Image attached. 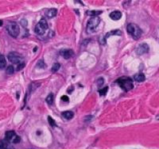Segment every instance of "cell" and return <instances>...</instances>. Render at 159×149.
I'll use <instances>...</instances> for the list:
<instances>
[{
	"label": "cell",
	"mask_w": 159,
	"mask_h": 149,
	"mask_svg": "<svg viewBox=\"0 0 159 149\" xmlns=\"http://www.w3.org/2000/svg\"><path fill=\"white\" fill-rule=\"evenodd\" d=\"M126 30L129 34H131V37H133L134 40H138L142 36V33H143V31L139 28V26H138L136 24H134V23L128 24L126 27Z\"/></svg>",
	"instance_id": "1"
},
{
	"label": "cell",
	"mask_w": 159,
	"mask_h": 149,
	"mask_svg": "<svg viewBox=\"0 0 159 149\" xmlns=\"http://www.w3.org/2000/svg\"><path fill=\"white\" fill-rule=\"evenodd\" d=\"M116 82L119 85V86L125 91L131 90L134 87L131 79L128 78V77H122V78H119Z\"/></svg>",
	"instance_id": "2"
},
{
	"label": "cell",
	"mask_w": 159,
	"mask_h": 149,
	"mask_svg": "<svg viewBox=\"0 0 159 149\" xmlns=\"http://www.w3.org/2000/svg\"><path fill=\"white\" fill-rule=\"evenodd\" d=\"M6 30L10 35L12 37L16 38L19 35L20 33V28L19 25L17 24L15 21H9L6 25Z\"/></svg>",
	"instance_id": "3"
},
{
	"label": "cell",
	"mask_w": 159,
	"mask_h": 149,
	"mask_svg": "<svg viewBox=\"0 0 159 149\" xmlns=\"http://www.w3.org/2000/svg\"><path fill=\"white\" fill-rule=\"evenodd\" d=\"M4 140L10 144H18L21 141V137L14 131H7L5 133Z\"/></svg>",
	"instance_id": "4"
},
{
	"label": "cell",
	"mask_w": 159,
	"mask_h": 149,
	"mask_svg": "<svg viewBox=\"0 0 159 149\" xmlns=\"http://www.w3.org/2000/svg\"><path fill=\"white\" fill-rule=\"evenodd\" d=\"M100 21L99 18L98 17H92V18H90L87 24V31L88 33H94L98 27Z\"/></svg>",
	"instance_id": "5"
},
{
	"label": "cell",
	"mask_w": 159,
	"mask_h": 149,
	"mask_svg": "<svg viewBox=\"0 0 159 149\" xmlns=\"http://www.w3.org/2000/svg\"><path fill=\"white\" fill-rule=\"evenodd\" d=\"M48 30V24L47 21H46L45 19H41L39 21V22L37 24V25L35 26V29H34V31L38 35L41 36L44 35L45 33V31Z\"/></svg>",
	"instance_id": "6"
},
{
	"label": "cell",
	"mask_w": 159,
	"mask_h": 149,
	"mask_svg": "<svg viewBox=\"0 0 159 149\" xmlns=\"http://www.w3.org/2000/svg\"><path fill=\"white\" fill-rule=\"evenodd\" d=\"M7 57H8V60L11 63L17 64V65H19V64L24 63L23 56L21 54L18 53V52H10Z\"/></svg>",
	"instance_id": "7"
},
{
	"label": "cell",
	"mask_w": 159,
	"mask_h": 149,
	"mask_svg": "<svg viewBox=\"0 0 159 149\" xmlns=\"http://www.w3.org/2000/svg\"><path fill=\"white\" fill-rule=\"evenodd\" d=\"M149 51V46L146 43H143V44H141L137 49V54L138 55H143L145 54L146 52H148Z\"/></svg>",
	"instance_id": "8"
},
{
	"label": "cell",
	"mask_w": 159,
	"mask_h": 149,
	"mask_svg": "<svg viewBox=\"0 0 159 149\" xmlns=\"http://www.w3.org/2000/svg\"><path fill=\"white\" fill-rule=\"evenodd\" d=\"M60 53L62 55L65 59H70L74 55V52L72 49H63L60 51Z\"/></svg>",
	"instance_id": "9"
},
{
	"label": "cell",
	"mask_w": 159,
	"mask_h": 149,
	"mask_svg": "<svg viewBox=\"0 0 159 149\" xmlns=\"http://www.w3.org/2000/svg\"><path fill=\"white\" fill-rule=\"evenodd\" d=\"M109 16L112 20L117 21V20H119V19L122 18V13L119 10H115L113 12H111Z\"/></svg>",
	"instance_id": "10"
},
{
	"label": "cell",
	"mask_w": 159,
	"mask_h": 149,
	"mask_svg": "<svg viewBox=\"0 0 159 149\" xmlns=\"http://www.w3.org/2000/svg\"><path fill=\"white\" fill-rule=\"evenodd\" d=\"M0 149H14L11 144L6 142V140L0 141Z\"/></svg>",
	"instance_id": "11"
},
{
	"label": "cell",
	"mask_w": 159,
	"mask_h": 149,
	"mask_svg": "<svg viewBox=\"0 0 159 149\" xmlns=\"http://www.w3.org/2000/svg\"><path fill=\"white\" fill-rule=\"evenodd\" d=\"M57 14V9H49V10H47V12L45 13V16L49 18H52L53 17H55Z\"/></svg>",
	"instance_id": "12"
},
{
	"label": "cell",
	"mask_w": 159,
	"mask_h": 149,
	"mask_svg": "<svg viewBox=\"0 0 159 149\" xmlns=\"http://www.w3.org/2000/svg\"><path fill=\"white\" fill-rule=\"evenodd\" d=\"M62 116L65 119L70 120L72 118L73 116H74V114H73L72 111H65V112L62 113Z\"/></svg>",
	"instance_id": "13"
},
{
	"label": "cell",
	"mask_w": 159,
	"mask_h": 149,
	"mask_svg": "<svg viewBox=\"0 0 159 149\" xmlns=\"http://www.w3.org/2000/svg\"><path fill=\"white\" fill-rule=\"evenodd\" d=\"M6 65V59L3 55L0 54V69H3Z\"/></svg>",
	"instance_id": "14"
},
{
	"label": "cell",
	"mask_w": 159,
	"mask_h": 149,
	"mask_svg": "<svg viewBox=\"0 0 159 149\" xmlns=\"http://www.w3.org/2000/svg\"><path fill=\"white\" fill-rule=\"evenodd\" d=\"M134 79L135 81L138 82V83H141V82H143L146 79V77L143 74H138L136 75H134Z\"/></svg>",
	"instance_id": "15"
},
{
	"label": "cell",
	"mask_w": 159,
	"mask_h": 149,
	"mask_svg": "<svg viewBox=\"0 0 159 149\" xmlns=\"http://www.w3.org/2000/svg\"><path fill=\"white\" fill-rule=\"evenodd\" d=\"M102 14V11L99 10H92V11H88L87 14L91 17H98V15Z\"/></svg>",
	"instance_id": "16"
},
{
	"label": "cell",
	"mask_w": 159,
	"mask_h": 149,
	"mask_svg": "<svg viewBox=\"0 0 159 149\" xmlns=\"http://www.w3.org/2000/svg\"><path fill=\"white\" fill-rule=\"evenodd\" d=\"M45 101L49 105H52L53 102V94H49L47 96V98H46Z\"/></svg>",
	"instance_id": "17"
},
{
	"label": "cell",
	"mask_w": 159,
	"mask_h": 149,
	"mask_svg": "<svg viewBox=\"0 0 159 149\" xmlns=\"http://www.w3.org/2000/svg\"><path fill=\"white\" fill-rule=\"evenodd\" d=\"M60 68V64L59 63H55L52 67V71L53 72H57Z\"/></svg>",
	"instance_id": "18"
},
{
	"label": "cell",
	"mask_w": 159,
	"mask_h": 149,
	"mask_svg": "<svg viewBox=\"0 0 159 149\" xmlns=\"http://www.w3.org/2000/svg\"><path fill=\"white\" fill-rule=\"evenodd\" d=\"M48 121H49V124H50V125L52 126V127L57 126V124H56V122L54 121V120H53L50 116L48 117Z\"/></svg>",
	"instance_id": "19"
},
{
	"label": "cell",
	"mask_w": 159,
	"mask_h": 149,
	"mask_svg": "<svg viewBox=\"0 0 159 149\" xmlns=\"http://www.w3.org/2000/svg\"><path fill=\"white\" fill-rule=\"evenodd\" d=\"M6 73L7 74H13L14 72V68L12 65H11V66H9V67H7V69H6Z\"/></svg>",
	"instance_id": "20"
},
{
	"label": "cell",
	"mask_w": 159,
	"mask_h": 149,
	"mask_svg": "<svg viewBox=\"0 0 159 149\" xmlns=\"http://www.w3.org/2000/svg\"><path fill=\"white\" fill-rule=\"evenodd\" d=\"M107 90H108V87L106 86V87L101 89V90H99V92L100 94V95H104L107 92Z\"/></svg>",
	"instance_id": "21"
},
{
	"label": "cell",
	"mask_w": 159,
	"mask_h": 149,
	"mask_svg": "<svg viewBox=\"0 0 159 149\" xmlns=\"http://www.w3.org/2000/svg\"><path fill=\"white\" fill-rule=\"evenodd\" d=\"M25 65H26V64H25V62L24 63H22V64H19V65H18V67H17V68H16V70L17 71H20V70H22L24 67H25Z\"/></svg>",
	"instance_id": "22"
},
{
	"label": "cell",
	"mask_w": 159,
	"mask_h": 149,
	"mask_svg": "<svg viewBox=\"0 0 159 149\" xmlns=\"http://www.w3.org/2000/svg\"><path fill=\"white\" fill-rule=\"evenodd\" d=\"M104 79L103 78H99L98 79V86H101L103 84H104Z\"/></svg>",
	"instance_id": "23"
},
{
	"label": "cell",
	"mask_w": 159,
	"mask_h": 149,
	"mask_svg": "<svg viewBox=\"0 0 159 149\" xmlns=\"http://www.w3.org/2000/svg\"><path fill=\"white\" fill-rule=\"evenodd\" d=\"M21 24H22V25L23 26V27H26L27 26V21L26 20V19H22V20H21Z\"/></svg>",
	"instance_id": "24"
},
{
	"label": "cell",
	"mask_w": 159,
	"mask_h": 149,
	"mask_svg": "<svg viewBox=\"0 0 159 149\" xmlns=\"http://www.w3.org/2000/svg\"><path fill=\"white\" fill-rule=\"evenodd\" d=\"M92 118H93V117H92V116H87L84 118V121L85 122H90L92 120Z\"/></svg>",
	"instance_id": "25"
},
{
	"label": "cell",
	"mask_w": 159,
	"mask_h": 149,
	"mask_svg": "<svg viewBox=\"0 0 159 149\" xmlns=\"http://www.w3.org/2000/svg\"><path fill=\"white\" fill-rule=\"evenodd\" d=\"M61 100H63L64 102H68V100H69V99H68V96L64 95V96H62V97H61Z\"/></svg>",
	"instance_id": "26"
},
{
	"label": "cell",
	"mask_w": 159,
	"mask_h": 149,
	"mask_svg": "<svg viewBox=\"0 0 159 149\" xmlns=\"http://www.w3.org/2000/svg\"><path fill=\"white\" fill-rule=\"evenodd\" d=\"M2 21L0 20V26H2Z\"/></svg>",
	"instance_id": "27"
}]
</instances>
